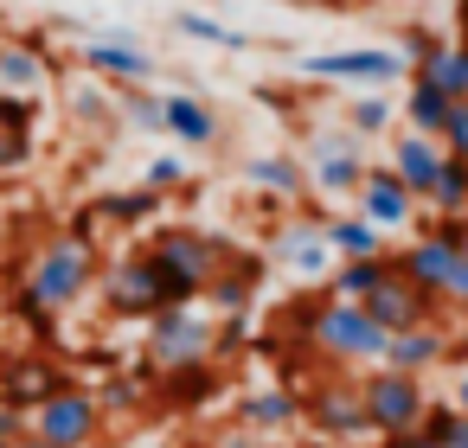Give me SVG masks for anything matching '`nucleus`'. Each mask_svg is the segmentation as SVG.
Returning a JSON list of instances; mask_svg holds the SVG:
<instances>
[{
    "label": "nucleus",
    "instance_id": "15",
    "mask_svg": "<svg viewBox=\"0 0 468 448\" xmlns=\"http://www.w3.org/2000/svg\"><path fill=\"white\" fill-rule=\"evenodd\" d=\"M78 65L90 71V78H110V84H148L154 78V58L135 46V39H84L78 46Z\"/></svg>",
    "mask_w": 468,
    "mask_h": 448
},
{
    "label": "nucleus",
    "instance_id": "30",
    "mask_svg": "<svg viewBox=\"0 0 468 448\" xmlns=\"http://www.w3.org/2000/svg\"><path fill=\"white\" fill-rule=\"evenodd\" d=\"M391 122H398V103L391 97H346V129L359 141H378Z\"/></svg>",
    "mask_w": 468,
    "mask_h": 448
},
{
    "label": "nucleus",
    "instance_id": "24",
    "mask_svg": "<svg viewBox=\"0 0 468 448\" xmlns=\"http://www.w3.org/2000/svg\"><path fill=\"white\" fill-rule=\"evenodd\" d=\"M244 180L276 193V199H302L308 193V167L295 154H257V161H244Z\"/></svg>",
    "mask_w": 468,
    "mask_h": 448
},
{
    "label": "nucleus",
    "instance_id": "33",
    "mask_svg": "<svg viewBox=\"0 0 468 448\" xmlns=\"http://www.w3.org/2000/svg\"><path fill=\"white\" fill-rule=\"evenodd\" d=\"M423 212H468V161H455V154H449V167L436 173V186H430Z\"/></svg>",
    "mask_w": 468,
    "mask_h": 448
},
{
    "label": "nucleus",
    "instance_id": "38",
    "mask_svg": "<svg viewBox=\"0 0 468 448\" xmlns=\"http://www.w3.org/2000/svg\"><path fill=\"white\" fill-rule=\"evenodd\" d=\"M180 180H186V167H180L174 154H161V161L142 167V186H154V193H167V186H180Z\"/></svg>",
    "mask_w": 468,
    "mask_h": 448
},
{
    "label": "nucleus",
    "instance_id": "4",
    "mask_svg": "<svg viewBox=\"0 0 468 448\" xmlns=\"http://www.w3.org/2000/svg\"><path fill=\"white\" fill-rule=\"evenodd\" d=\"M212 346H218V320H212V314H199V301H186V307H161V314L148 320V339H142V352H148V365H154V371L206 365V359H212ZM212 365H218V359H212Z\"/></svg>",
    "mask_w": 468,
    "mask_h": 448
},
{
    "label": "nucleus",
    "instance_id": "47",
    "mask_svg": "<svg viewBox=\"0 0 468 448\" xmlns=\"http://www.w3.org/2000/svg\"><path fill=\"white\" fill-rule=\"evenodd\" d=\"M0 448H14V442H7V435H0Z\"/></svg>",
    "mask_w": 468,
    "mask_h": 448
},
{
    "label": "nucleus",
    "instance_id": "7",
    "mask_svg": "<svg viewBox=\"0 0 468 448\" xmlns=\"http://www.w3.org/2000/svg\"><path fill=\"white\" fill-rule=\"evenodd\" d=\"M302 78H321V84H366V90H385L398 78H410L404 52L398 46H346V52H314L295 65Z\"/></svg>",
    "mask_w": 468,
    "mask_h": 448
},
{
    "label": "nucleus",
    "instance_id": "12",
    "mask_svg": "<svg viewBox=\"0 0 468 448\" xmlns=\"http://www.w3.org/2000/svg\"><path fill=\"white\" fill-rule=\"evenodd\" d=\"M276 263L282 269H295V276H308V282H327L334 276V244H327V218H295V224H282L276 231Z\"/></svg>",
    "mask_w": 468,
    "mask_h": 448
},
{
    "label": "nucleus",
    "instance_id": "40",
    "mask_svg": "<svg viewBox=\"0 0 468 448\" xmlns=\"http://www.w3.org/2000/svg\"><path fill=\"white\" fill-rule=\"evenodd\" d=\"M442 307H449V320L468 307V250H462V263H455V276H449V288H442Z\"/></svg>",
    "mask_w": 468,
    "mask_h": 448
},
{
    "label": "nucleus",
    "instance_id": "46",
    "mask_svg": "<svg viewBox=\"0 0 468 448\" xmlns=\"http://www.w3.org/2000/svg\"><path fill=\"white\" fill-rule=\"evenodd\" d=\"M14 448H58V442H46V435H20Z\"/></svg>",
    "mask_w": 468,
    "mask_h": 448
},
{
    "label": "nucleus",
    "instance_id": "8",
    "mask_svg": "<svg viewBox=\"0 0 468 448\" xmlns=\"http://www.w3.org/2000/svg\"><path fill=\"white\" fill-rule=\"evenodd\" d=\"M302 422L321 429L327 442H359V435H372L359 378H321V384H308V391H302Z\"/></svg>",
    "mask_w": 468,
    "mask_h": 448
},
{
    "label": "nucleus",
    "instance_id": "42",
    "mask_svg": "<svg viewBox=\"0 0 468 448\" xmlns=\"http://www.w3.org/2000/svg\"><path fill=\"white\" fill-rule=\"evenodd\" d=\"M378 448H442V442H430L423 429H404V435H378Z\"/></svg>",
    "mask_w": 468,
    "mask_h": 448
},
{
    "label": "nucleus",
    "instance_id": "1",
    "mask_svg": "<svg viewBox=\"0 0 468 448\" xmlns=\"http://www.w3.org/2000/svg\"><path fill=\"white\" fill-rule=\"evenodd\" d=\"M302 333H308V346L327 359V365H378L385 359V346H391V333L359 307V301H334V295H321V301H308L302 307Z\"/></svg>",
    "mask_w": 468,
    "mask_h": 448
},
{
    "label": "nucleus",
    "instance_id": "37",
    "mask_svg": "<svg viewBox=\"0 0 468 448\" xmlns=\"http://www.w3.org/2000/svg\"><path fill=\"white\" fill-rule=\"evenodd\" d=\"M436 141H442L455 161H468V103H455V109H449V122H442V135H436Z\"/></svg>",
    "mask_w": 468,
    "mask_h": 448
},
{
    "label": "nucleus",
    "instance_id": "28",
    "mask_svg": "<svg viewBox=\"0 0 468 448\" xmlns=\"http://www.w3.org/2000/svg\"><path fill=\"white\" fill-rule=\"evenodd\" d=\"M174 33H180V39H199V46H218V52H244V46H250L238 26H225V20H212V14H193V7L174 14Z\"/></svg>",
    "mask_w": 468,
    "mask_h": 448
},
{
    "label": "nucleus",
    "instance_id": "36",
    "mask_svg": "<svg viewBox=\"0 0 468 448\" xmlns=\"http://www.w3.org/2000/svg\"><path fill=\"white\" fill-rule=\"evenodd\" d=\"M142 391H148L142 378H110V384L97 391V403H103V410H135V403H142Z\"/></svg>",
    "mask_w": 468,
    "mask_h": 448
},
{
    "label": "nucleus",
    "instance_id": "13",
    "mask_svg": "<svg viewBox=\"0 0 468 448\" xmlns=\"http://www.w3.org/2000/svg\"><path fill=\"white\" fill-rule=\"evenodd\" d=\"M359 307H366L385 333H404V327H423V320H449V314H442V301H436V295H423V288H417V282H404V276L378 282Z\"/></svg>",
    "mask_w": 468,
    "mask_h": 448
},
{
    "label": "nucleus",
    "instance_id": "31",
    "mask_svg": "<svg viewBox=\"0 0 468 448\" xmlns=\"http://www.w3.org/2000/svg\"><path fill=\"white\" fill-rule=\"evenodd\" d=\"M410 78H436L455 103H468V46H442L423 71H410Z\"/></svg>",
    "mask_w": 468,
    "mask_h": 448
},
{
    "label": "nucleus",
    "instance_id": "10",
    "mask_svg": "<svg viewBox=\"0 0 468 448\" xmlns=\"http://www.w3.org/2000/svg\"><path fill=\"white\" fill-rule=\"evenodd\" d=\"M103 307L122 314V320H154V314L167 307V295H161V269H154L148 250L110 263V276H103Z\"/></svg>",
    "mask_w": 468,
    "mask_h": 448
},
{
    "label": "nucleus",
    "instance_id": "6",
    "mask_svg": "<svg viewBox=\"0 0 468 448\" xmlns=\"http://www.w3.org/2000/svg\"><path fill=\"white\" fill-rule=\"evenodd\" d=\"M97 429H103V403H97L90 384H71V378H65L52 397L33 403V435H46V442H58V448H90Z\"/></svg>",
    "mask_w": 468,
    "mask_h": 448
},
{
    "label": "nucleus",
    "instance_id": "2",
    "mask_svg": "<svg viewBox=\"0 0 468 448\" xmlns=\"http://www.w3.org/2000/svg\"><path fill=\"white\" fill-rule=\"evenodd\" d=\"M148 256H154V269H161L167 307H186V301H199L206 282L225 269L231 244H225V237H206V231H193V224H167V231H154Z\"/></svg>",
    "mask_w": 468,
    "mask_h": 448
},
{
    "label": "nucleus",
    "instance_id": "41",
    "mask_svg": "<svg viewBox=\"0 0 468 448\" xmlns=\"http://www.w3.org/2000/svg\"><path fill=\"white\" fill-rule=\"evenodd\" d=\"M442 365H455V371L468 365V307L449 320V359H442Z\"/></svg>",
    "mask_w": 468,
    "mask_h": 448
},
{
    "label": "nucleus",
    "instance_id": "49",
    "mask_svg": "<svg viewBox=\"0 0 468 448\" xmlns=\"http://www.w3.org/2000/svg\"><path fill=\"white\" fill-rule=\"evenodd\" d=\"M462 218H468V212H462Z\"/></svg>",
    "mask_w": 468,
    "mask_h": 448
},
{
    "label": "nucleus",
    "instance_id": "35",
    "mask_svg": "<svg viewBox=\"0 0 468 448\" xmlns=\"http://www.w3.org/2000/svg\"><path fill=\"white\" fill-rule=\"evenodd\" d=\"M244 339H250V320H244V314H218V346H212V359H238Z\"/></svg>",
    "mask_w": 468,
    "mask_h": 448
},
{
    "label": "nucleus",
    "instance_id": "25",
    "mask_svg": "<svg viewBox=\"0 0 468 448\" xmlns=\"http://www.w3.org/2000/svg\"><path fill=\"white\" fill-rule=\"evenodd\" d=\"M46 78H52V65H46L39 46H0V90L27 97V90H39Z\"/></svg>",
    "mask_w": 468,
    "mask_h": 448
},
{
    "label": "nucleus",
    "instance_id": "39",
    "mask_svg": "<svg viewBox=\"0 0 468 448\" xmlns=\"http://www.w3.org/2000/svg\"><path fill=\"white\" fill-rule=\"evenodd\" d=\"M27 154H33V129H0V173L20 167Z\"/></svg>",
    "mask_w": 468,
    "mask_h": 448
},
{
    "label": "nucleus",
    "instance_id": "11",
    "mask_svg": "<svg viewBox=\"0 0 468 448\" xmlns=\"http://www.w3.org/2000/svg\"><path fill=\"white\" fill-rule=\"evenodd\" d=\"M353 212L372 218L378 231H410V224L423 218V199H417L391 167H366V180H359V193H353Z\"/></svg>",
    "mask_w": 468,
    "mask_h": 448
},
{
    "label": "nucleus",
    "instance_id": "27",
    "mask_svg": "<svg viewBox=\"0 0 468 448\" xmlns=\"http://www.w3.org/2000/svg\"><path fill=\"white\" fill-rule=\"evenodd\" d=\"M161 212V193L154 186H129V193H103L97 199V218L103 224H148Z\"/></svg>",
    "mask_w": 468,
    "mask_h": 448
},
{
    "label": "nucleus",
    "instance_id": "17",
    "mask_svg": "<svg viewBox=\"0 0 468 448\" xmlns=\"http://www.w3.org/2000/svg\"><path fill=\"white\" fill-rule=\"evenodd\" d=\"M417 199H430V186H436V173L449 167V148L436 141V135H417V129H404L398 141H391V161H385Z\"/></svg>",
    "mask_w": 468,
    "mask_h": 448
},
{
    "label": "nucleus",
    "instance_id": "9",
    "mask_svg": "<svg viewBox=\"0 0 468 448\" xmlns=\"http://www.w3.org/2000/svg\"><path fill=\"white\" fill-rule=\"evenodd\" d=\"M302 167H308V186H321L327 199H353L372 161H366V141L346 129V135H314Z\"/></svg>",
    "mask_w": 468,
    "mask_h": 448
},
{
    "label": "nucleus",
    "instance_id": "5",
    "mask_svg": "<svg viewBox=\"0 0 468 448\" xmlns=\"http://www.w3.org/2000/svg\"><path fill=\"white\" fill-rule=\"evenodd\" d=\"M359 397H366L372 435H404V429H423V410H430V384H423V378L391 371V365H366Z\"/></svg>",
    "mask_w": 468,
    "mask_h": 448
},
{
    "label": "nucleus",
    "instance_id": "26",
    "mask_svg": "<svg viewBox=\"0 0 468 448\" xmlns=\"http://www.w3.org/2000/svg\"><path fill=\"white\" fill-rule=\"evenodd\" d=\"M327 244H334V256H378L385 231L372 218H359V212H340V218H327Z\"/></svg>",
    "mask_w": 468,
    "mask_h": 448
},
{
    "label": "nucleus",
    "instance_id": "32",
    "mask_svg": "<svg viewBox=\"0 0 468 448\" xmlns=\"http://www.w3.org/2000/svg\"><path fill=\"white\" fill-rule=\"evenodd\" d=\"M212 391H218V371H212V359H206V365H186V371H167V397H174L180 410H199Z\"/></svg>",
    "mask_w": 468,
    "mask_h": 448
},
{
    "label": "nucleus",
    "instance_id": "19",
    "mask_svg": "<svg viewBox=\"0 0 468 448\" xmlns=\"http://www.w3.org/2000/svg\"><path fill=\"white\" fill-rule=\"evenodd\" d=\"M238 422L257 429V435H276V429H295L302 422V397L289 384H263V391H244L238 397Z\"/></svg>",
    "mask_w": 468,
    "mask_h": 448
},
{
    "label": "nucleus",
    "instance_id": "43",
    "mask_svg": "<svg viewBox=\"0 0 468 448\" xmlns=\"http://www.w3.org/2000/svg\"><path fill=\"white\" fill-rule=\"evenodd\" d=\"M103 109H110L103 90H84V97H78V116H84V122H103Z\"/></svg>",
    "mask_w": 468,
    "mask_h": 448
},
{
    "label": "nucleus",
    "instance_id": "34",
    "mask_svg": "<svg viewBox=\"0 0 468 448\" xmlns=\"http://www.w3.org/2000/svg\"><path fill=\"white\" fill-rule=\"evenodd\" d=\"M423 435L442 442V448H468V410H455L449 397H442V403L430 397V410H423Z\"/></svg>",
    "mask_w": 468,
    "mask_h": 448
},
{
    "label": "nucleus",
    "instance_id": "16",
    "mask_svg": "<svg viewBox=\"0 0 468 448\" xmlns=\"http://www.w3.org/2000/svg\"><path fill=\"white\" fill-rule=\"evenodd\" d=\"M442 359H449V320H423V327L391 333V346H385V359H378V365L410 371V378H430Z\"/></svg>",
    "mask_w": 468,
    "mask_h": 448
},
{
    "label": "nucleus",
    "instance_id": "18",
    "mask_svg": "<svg viewBox=\"0 0 468 448\" xmlns=\"http://www.w3.org/2000/svg\"><path fill=\"white\" fill-rule=\"evenodd\" d=\"M257 282H263V256H238V250H231V256H225V269L206 282V295H199V301H206L212 314H250Z\"/></svg>",
    "mask_w": 468,
    "mask_h": 448
},
{
    "label": "nucleus",
    "instance_id": "3",
    "mask_svg": "<svg viewBox=\"0 0 468 448\" xmlns=\"http://www.w3.org/2000/svg\"><path fill=\"white\" fill-rule=\"evenodd\" d=\"M90 282H97V237H46L39 250H33V269H27V295L39 301V307H52V314H65V307H78L84 295H90Z\"/></svg>",
    "mask_w": 468,
    "mask_h": 448
},
{
    "label": "nucleus",
    "instance_id": "14",
    "mask_svg": "<svg viewBox=\"0 0 468 448\" xmlns=\"http://www.w3.org/2000/svg\"><path fill=\"white\" fill-rule=\"evenodd\" d=\"M391 256H398V276H404V282H417L423 295L442 301V288H449V276H455V263H462V244L417 231V237H410L404 250H391ZM442 314H449V307H442Z\"/></svg>",
    "mask_w": 468,
    "mask_h": 448
},
{
    "label": "nucleus",
    "instance_id": "23",
    "mask_svg": "<svg viewBox=\"0 0 468 448\" xmlns=\"http://www.w3.org/2000/svg\"><path fill=\"white\" fill-rule=\"evenodd\" d=\"M65 378H58V365H46L39 352H27V359H14L7 365V378H0V403H20V410H33L39 397H52Z\"/></svg>",
    "mask_w": 468,
    "mask_h": 448
},
{
    "label": "nucleus",
    "instance_id": "48",
    "mask_svg": "<svg viewBox=\"0 0 468 448\" xmlns=\"http://www.w3.org/2000/svg\"><path fill=\"white\" fill-rule=\"evenodd\" d=\"M154 448H174V442H154Z\"/></svg>",
    "mask_w": 468,
    "mask_h": 448
},
{
    "label": "nucleus",
    "instance_id": "44",
    "mask_svg": "<svg viewBox=\"0 0 468 448\" xmlns=\"http://www.w3.org/2000/svg\"><path fill=\"white\" fill-rule=\"evenodd\" d=\"M218 448H270V442H257V429H238V435H225Z\"/></svg>",
    "mask_w": 468,
    "mask_h": 448
},
{
    "label": "nucleus",
    "instance_id": "45",
    "mask_svg": "<svg viewBox=\"0 0 468 448\" xmlns=\"http://www.w3.org/2000/svg\"><path fill=\"white\" fill-rule=\"evenodd\" d=\"M449 403H455V410H468V365L455 371V391H449Z\"/></svg>",
    "mask_w": 468,
    "mask_h": 448
},
{
    "label": "nucleus",
    "instance_id": "29",
    "mask_svg": "<svg viewBox=\"0 0 468 448\" xmlns=\"http://www.w3.org/2000/svg\"><path fill=\"white\" fill-rule=\"evenodd\" d=\"M122 122L142 129V135H167V97H154L142 84H122Z\"/></svg>",
    "mask_w": 468,
    "mask_h": 448
},
{
    "label": "nucleus",
    "instance_id": "20",
    "mask_svg": "<svg viewBox=\"0 0 468 448\" xmlns=\"http://www.w3.org/2000/svg\"><path fill=\"white\" fill-rule=\"evenodd\" d=\"M398 276V256L391 250H378V256H340L334 263V276H327V295L334 301H366L378 282H391Z\"/></svg>",
    "mask_w": 468,
    "mask_h": 448
},
{
    "label": "nucleus",
    "instance_id": "21",
    "mask_svg": "<svg viewBox=\"0 0 468 448\" xmlns=\"http://www.w3.org/2000/svg\"><path fill=\"white\" fill-rule=\"evenodd\" d=\"M449 109H455V97H449L436 78H410L404 97H398V116H404V129H417V135H442Z\"/></svg>",
    "mask_w": 468,
    "mask_h": 448
},
{
    "label": "nucleus",
    "instance_id": "22",
    "mask_svg": "<svg viewBox=\"0 0 468 448\" xmlns=\"http://www.w3.org/2000/svg\"><path fill=\"white\" fill-rule=\"evenodd\" d=\"M167 135H174V141H186V148H212L225 129H218V109H212L206 97L174 90V97H167Z\"/></svg>",
    "mask_w": 468,
    "mask_h": 448
}]
</instances>
